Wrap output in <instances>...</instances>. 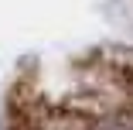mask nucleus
I'll use <instances>...</instances> for the list:
<instances>
[{
    "mask_svg": "<svg viewBox=\"0 0 133 130\" xmlns=\"http://www.w3.org/2000/svg\"><path fill=\"white\" fill-rule=\"evenodd\" d=\"M62 99H31L21 130H133V48H102L75 65Z\"/></svg>",
    "mask_w": 133,
    "mask_h": 130,
    "instance_id": "f257e3e1",
    "label": "nucleus"
}]
</instances>
